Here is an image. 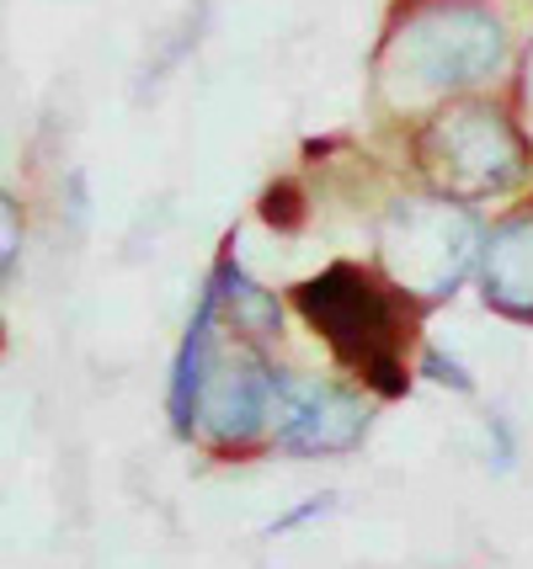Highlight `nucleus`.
Here are the masks:
<instances>
[{
  "label": "nucleus",
  "mask_w": 533,
  "mask_h": 569,
  "mask_svg": "<svg viewBox=\"0 0 533 569\" xmlns=\"http://www.w3.org/2000/svg\"><path fill=\"white\" fill-rule=\"evenodd\" d=\"M294 303L330 341V351L342 362H353L379 395H406V372H401L406 315L374 277H363L357 267H330V272L299 282Z\"/></svg>",
  "instance_id": "1"
},
{
  "label": "nucleus",
  "mask_w": 533,
  "mask_h": 569,
  "mask_svg": "<svg viewBox=\"0 0 533 569\" xmlns=\"http://www.w3.org/2000/svg\"><path fill=\"white\" fill-rule=\"evenodd\" d=\"M502 27L491 22L485 11H458V6H443V11H422L411 17L389 49H384L379 80L395 101H432L443 91H458V86H475L502 64Z\"/></svg>",
  "instance_id": "2"
},
{
  "label": "nucleus",
  "mask_w": 533,
  "mask_h": 569,
  "mask_svg": "<svg viewBox=\"0 0 533 569\" xmlns=\"http://www.w3.org/2000/svg\"><path fill=\"white\" fill-rule=\"evenodd\" d=\"M422 171L448 198H485L529 176V144L502 107L458 101L437 112L422 133Z\"/></svg>",
  "instance_id": "3"
},
{
  "label": "nucleus",
  "mask_w": 533,
  "mask_h": 569,
  "mask_svg": "<svg viewBox=\"0 0 533 569\" xmlns=\"http://www.w3.org/2000/svg\"><path fill=\"white\" fill-rule=\"evenodd\" d=\"M481 250L475 219L443 198L401 202L379 229V261L389 282L416 303H437L464 282L470 261Z\"/></svg>",
  "instance_id": "4"
},
{
  "label": "nucleus",
  "mask_w": 533,
  "mask_h": 569,
  "mask_svg": "<svg viewBox=\"0 0 533 569\" xmlns=\"http://www.w3.org/2000/svg\"><path fill=\"white\" fill-rule=\"evenodd\" d=\"M278 442L288 452H347L363 437V405L342 389L309 383V378H278Z\"/></svg>",
  "instance_id": "5"
},
{
  "label": "nucleus",
  "mask_w": 533,
  "mask_h": 569,
  "mask_svg": "<svg viewBox=\"0 0 533 569\" xmlns=\"http://www.w3.org/2000/svg\"><path fill=\"white\" fill-rule=\"evenodd\" d=\"M278 399V372L267 368H229L214 372L198 405V426L214 442H251L256 431L267 426V410Z\"/></svg>",
  "instance_id": "6"
},
{
  "label": "nucleus",
  "mask_w": 533,
  "mask_h": 569,
  "mask_svg": "<svg viewBox=\"0 0 533 569\" xmlns=\"http://www.w3.org/2000/svg\"><path fill=\"white\" fill-rule=\"evenodd\" d=\"M481 282L491 309L512 320H533V213L507 219L481 246Z\"/></svg>",
  "instance_id": "7"
},
{
  "label": "nucleus",
  "mask_w": 533,
  "mask_h": 569,
  "mask_svg": "<svg viewBox=\"0 0 533 569\" xmlns=\"http://www.w3.org/2000/svg\"><path fill=\"white\" fill-rule=\"evenodd\" d=\"M214 303L219 293L208 288L198 315L187 325V341H181V357L171 368V426L177 431H193L198 421V405H204V389H208V330H214Z\"/></svg>",
  "instance_id": "8"
},
{
  "label": "nucleus",
  "mask_w": 533,
  "mask_h": 569,
  "mask_svg": "<svg viewBox=\"0 0 533 569\" xmlns=\"http://www.w3.org/2000/svg\"><path fill=\"white\" fill-rule=\"evenodd\" d=\"M214 288L229 298V309H235V325H240L246 336H273V330H278V303L261 293L256 282H246L240 272H229V267H225Z\"/></svg>",
  "instance_id": "9"
},
{
  "label": "nucleus",
  "mask_w": 533,
  "mask_h": 569,
  "mask_svg": "<svg viewBox=\"0 0 533 569\" xmlns=\"http://www.w3.org/2000/svg\"><path fill=\"white\" fill-rule=\"evenodd\" d=\"M0 223H6V229H0V261H6V277L17 272V202L6 198L0 202Z\"/></svg>",
  "instance_id": "10"
}]
</instances>
